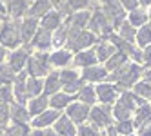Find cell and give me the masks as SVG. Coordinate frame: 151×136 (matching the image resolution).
I'll return each instance as SVG.
<instances>
[{
	"mask_svg": "<svg viewBox=\"0 0 151 136\" xmlns=\"http://www.w3.org/2000/svg\"><path fill=\"white\" fill-rule=\"evenodd\" d=\"M133 89H135V95H138L142 100H151V83L149 82L140 80L133 85Z\"/></svg>",
	"mask_w": 151,
	"mask_h": 136,
	"instance_id": "37",
	"label": "cell"
},
{
	"mask_svg": "<svg viewBox=\"0 0 151 136\" xmlns=\"http://www.w3.org/2000/svg\"><path fill=\"white\" fill-rule=\"evenodd\" d=\"M140 76H142V67L135 62H126L120 69H116V73H113L109 76V80L115 82V85L118 89H124L129 85H135Z\"/></svg>",
	"mask_w": 151,
	"mask_h": 136,
	"instance_id": "2",
	"label": "cell"
},
{
	"mask_svg": "<svg viewBox=\"0 0 151 136\" xmlns=\"http://www.w3.org/2000/svg\"><path fill=\"white\" fill-rule=\"evenodd\" d=\"M142 62H144L147 67H151V46L144 49V53H142Z\"/></svg>",
	"mask_w": 151,
	"mask_h": 136,
	"instance_id": "44",
	"label": "cell"
},
{
	"mask_svg": "<svg viewBox=\"0 0 151 136\" xmlns=\"http://www.w3.org/2000/svg\"><path fill=\"white\" fill-rule=\"evenodd\" d=\"M53 129L60 136H77V131H78V127L66 116V114H60V118L53 123Z\"/></svg>",
	"mask_w": 151,
	"mask_h": 136,
	"instance_id": "18",
	"label": "cell"
},
{
	"mask_svg": "<svg viewBox=\"0 0 151 136\" xmlns=\"http://www.w3.org/2000/svg\"><path fill=\"white\" fill-rule=\"evenodd\" d=\"M147 20H151V6H149V13H147Z\"/></svg>",
	"mask_w": 151,
	"mask_h": 136,
	"instance_id": "47",
	"label": "cell"
},
{
	"mask_svg": "<svg viewBox=\"0 0 151 136\" xmlns=\"http://www.w3.org/2000/svg\"><path fill=\"white\" fill-rule=\"evenodd\" d=\"M95 93H96V100L102 102L104 105H111L120 96V89L115 83H99L95 87Z\"/></svg>",
	"mask_w": 151,
	"mask_h": 136,
	"instance_id": "10",
	"label": "cell"
},
{
	"mask_svg": "<svg viewBox=\"0 0 151 136\" xmlns=\"http://www.w3.org/2000/svg\"><path fill=\"white\" fill-rule=\"evenodd\" d=\"M116 35L120 36L124 42H127V44L133 46V44H135V36H137V29L129 24V22H126V20H124V22L118 26V33H116Z\"/></svg>",
	"mask_w": 151,
	"mask_h": 136,
	"instance_id": "31",
	"label": "cell"
},
{
	"mask_svg": "<svg viewBox=\"0 0 151 136\" xmlns=\"http://www.w3.org/2000/svg\"><path fill=\"white\" fill-rule=\"evenodd\" d=\"M37 29H38V20L33 18V16H24L22 18V22H20V38H22V42H31L37 33Z\"/></svg>",
	"mask_w": 151,
	"mask_h": 136,
	"instance_id": "16",
	"label": "cell"
},
{
	"mask_svg": "<svg viewBox=\"0 0 151 136\" xmlns=\"http://www.w3.org/2000/svg\"><path fill=\"white\" fill-rule=\"evenodd\" d=\"M49 55L47 53H40L37 51L35 55H31L27 60V75L33 78H42L49 75Z\"/></svg>",
	"mask_w": 151,
	"mask_h": 136,
	"instance_id": "5",
	"label": "cell"
},
{
	"mask_svg": "<svg viewBox=\"0 0 151 136\" xmlns=\"http://www.w3.org/2000/svg\"><path fill=\"white\" fill-rule=\"evenodd\" d=\"M115 129H116L118 136H127V134H133V131H135V123H133V120L116 122V123H115Z\"/></svg>",
	"mask_w": 151,
	"mask_h": 136,
	"instance_id": "38",
	"label": "cell"
},
{
	"mask_svg": "<svg viewBox=\"0 0 151 136\" xmlns=\"http://www.w3.org/2000/svg\"><path fill=\"white\" fill-rule=\"evenodd\" d=\"M96 53L95 49H86V51H78L73 58V64L78 66V67H91V66H96Z\"/></svg>",
	"mask_w": 151,
	"mask_h": 136,
	"instance_id": "20",
	"label": "cell"
},
{
	"mask_svg": "<svg viewBox=\"0 0 151 136\" xmlns=\"http://www.w3.org/2000/svg\"><path fill=\"white\" fill-rule=\"evenodd\" d=\"M88 26L91 27V33L96 35V36H109L111 31H113V29H111V24H109V20L106 18V15L100 11V9L91 15Z\"/></svg>",
	"mask_w": 151,
	"mask_h": 136,
	"instance_id": "9",
	"label": "cell"
},
{
	"mask_svg": "<svg viewBox=\"0 0 151 136\" xmlns=\"http://www.w3.org/2000/svg\"><path fill=\"white\" fill-rule=\"evenodd\" d=\"M89 111L91 107L88 105V103H82V102H71L69 105L66 107V116L77 125V127H80L82 123H86L89 120Z\"/></svg>",
	"mask_w": 151,
	"mask_h": 136,
	"instance_id": "7",
	"label": "cell"
},
{
	"mask_svg": "<svg viewBox=\"0 0 151 136\" xmlns=\"http://www.w3.org/2000/svg\"><path fill=\"white\" fill-rule=\"evenodd\" d=\"M135 46L137 47H149L151 46V26H142L137 29V36H135Z\"/></svg>",
	"mask_w": 151,
	"mask_h": 136,
	"instance_id": "30",
	"label": "cell"
},
{
	"mask_svg": "<svg viewBox=\"0 0 151 136\" xmlns=\"http://www.w3.org/2000/svg\"><path fill=\"white\" fill-rule=\"evenodd\" d=\"M89 18H91V13L88 11H78V13H73L69 15L68 22L64 24L69 31H80V29H86V26L89 24Z\"/></svg>",
	"mask_w": 151,
	"mask_h": 136,
	"instance_id": "17",
	"label": "cell"
},
{
	"mask_svg": "<svg viewBox=\"0 0 151 136\" xmlns=\"http://www.w3.org/2000/svg\"><path fill=\"white\" fill-rule=\"evenodd\" d=\"M31 44H33V47L37 51L46 53L49 47H53V33H51V31H47V29L38 27L37 33H35V36H33V40H31Z\"/></svg>",
	"mask_w": 151,
	"mask_h": 136,
	"instance_id": "14",
	"label": "cell"
},
{
	"mask_svg": "<svg viewBox=\"0 0 151 136\" xmlns=\"http://www.w3.org/2000/svg\"><path fill=\"white\" fill-rule=\"evenodd\" d=\"M0 2H2V0H0Z\"/></svg>",
	"mask_w": 151,
	"mask_h": 136,
	"instance_id": "49",
	"label": "cell"
},
{
	"mask_svg": "<svg viewBox=\"0 0 151 136\" xmlns=\"http://www.w3.org/2000/svg\"><path fill=\"white\" fill-rule=\"evenodd\" d=\"M111 105H95L89 111V123L95 125L96 129H107L113 125V113Z\"/></svg>",
	"mask_w": 151,
	"mask_h": 136,
	"instance_id": "6",
	"label": "cell"
},
{
	"mask_svg": "<svg viewBox=\"0 0 151 136\" xmlns=\"http://www.w3.org/2000/svg\"><path fill=\"white\" fill-rule=\"evenodd\" d=\"M109 73L106 71V67L102 66H91V67H86L82 73V80L86 82H104L107 78Z\"/></svg>",
	"mask_w": 151,
	"mask_h": 136,
	"instance_id": "23",
	"label": "cell"
},
{
	"mask_svg": "<svg viewBox=\"0 0 151 136\" xmlns=\"http://www.w3.org/2000/svg\"><path fill=\"white\" fill-rule=\"evenodd\" d=\"M7 15H11L13 20H18L27 15L29 11V0H6Z\"/></svg>",
	"mask_w": 151,
	"mask_h": 136,
	"instance_id": "15",
	"label": "cell"
},
{
	"mask_svg": "<svg viewBox=\"0 0 151 136\" xmlns=\"http://www.w3.org/2000/svg\"><path fill=\"white\" fill-rule=\"evenodd\" d=\"M147 122H151V103L149 102L142 103V105H138L137 111H135V114H133V123H135L137 129H140Z\"/></svg>",
	"mask_w": 151,
	"mask_h": 136,
	"instance_id": "25",
	"label": "cell"
},
{
	"mask_svg": "<svg viewBox=\"0 0 151 136\" xmlns=\"http://www.w3.org/2000/svg\"><path fill=\"white\" fill-rule=\"evenodd\" d=\"M62 26V15L58 11H49L47 15H44L40 18V27L42 29H47V31H57Z\"/></svg>",
	"mask_w": 151,
	"mask_h": 136,
	"instance_id": "26",
	"label": "cell"
},
{
	"mask_svg": "<svg viewBox=\"0 0 151 136\" xmlns=\"http://www.w3.org/2000/svg\"><path fill=\"white\" fill-rule=\"evenodd\" d=\"M77 98H78V102H82V103H88V105H93V103L96 102V93H95V87L93 85H82L80 89H78V93H77Z\"/></svg>",
	"mask_w": 151,
	"mask_h": 136,
	"instance_id": "32",
	"label": "cell"
},
{
	"mask_svg": "<svg viewBox=\"0 0 151 136\" xmlns=\"http://www.w3.org/2000/svg\"><path fill=\"white\" fill-rule=\"evenodd\" d=\"M138 4L146 7V6H151V0H138Z\"/></svg>",
	"mask_w": 151,
	"mask_h": 136,
	"instance_id": "46",
	"label": "cell"
},
{
	"mask_svg": "<svg viewBox=\"0 0 151 136\" xmlns=\"http://www.w3.org/2000/svg\"><path fill=\"white\" fill-rule=\"evenodd\" d=\"M127 62V55H124V53H120V51H116V53L106 62V71L107 73H111V71H116V69H120L124 64Z\"/></svg>",
	"mask_w": 151,
	"mask_h": 136,
	"instance_id": "35",
	"label": "cell"
},
{
	"mask_svg": "<svg viewBox=\"0 0 151 136\" xmlns=\"http://www.w3.org/2000/svg\"><path fill=\"white\" fill-rule=\"evenodd\" d=\"M31 136H60L53 127L49 129H35V131H31Z\"/></svg>",
	"mask_w": 151,
	"mask_h": 136,
	"instance_id": "42",
	"label": "cell"
},
{
	"mask_svg": "<svg viewBox=\"0 0 151 136\" xmlns=\"http://www.w3.org/2000/svg\"><path fill=\"white\" fill-rule=\"evenodd\" d=\"M95 53H96V60H100V62H107L115 53H116V47L111 44L109 40L107 42H99L95 47Z\"/></svg>",
	"mask_w": 151,
	"mask_h": 136,
	"instance_id": "28",
	"label": "cell"
},
{
	"mask_svg": "<svg viewBox=\"0 0 151 136\" xmlns=\"http://www.w3.org/2000/svg\"><path fill=\"white\" fill-rule=\"evenodd\" d=\"M49 107V98L47 96H37V98H31L27 102V113L29 116H38L40 113H44Z\"/></svg>",
	"mask_w": 151,
	"mask_h": 136,
	"instance_id": "27",
	"label": "cell"
},
{
	"mask_svg": "<svg viewBox=\"0 0 151 136\" xmlns=\"http://www.w3.org/2000/svg\"><path fill=\"white\" fill-rule=\"evenodd\" d=\"M82 82H84L82 76L75 69H64V71H60V83H62L64 93H68V95L73 96L75 93H78V89L84 85Z\"/></svg>",
	"mask_w": 151,
	"mask_h": 136,
	"instance_id": "8",
	"label": "cell"
},
{
	"mask_svg": "<svg viewBox=\"0 0 151 136\" xmlns=\"http://www.w3.org/2000/svg\"><path fill=\"white\" fill-rule=\"evenodd\" d=\"M51 0H33V4H29V11L27 16H33V18H42L44 15H47L51 11Z\"/></svg>",
	"mask_w": 151,
	"mask_h": 136,
	"instance_id": "24",
	"label": "cell"
},
{
	"mask_svg": "<svg viewBox=\"0 0 151 136\" xmlns=\"http://www.w3.org/2000/svg\"><path fill=\"white\" fill-rule=\"evenodd\" d=\"M27 73H18L15 76V87H13V96L17 100V103H24L29 100V95H27Z\"/></svg>",
	"mask_w": 151,
	"mask_h": 136,
	"instance_id": "13",
	"label": "cell"
},
{
	"mask_svg": "<svg viewBox=\"0 0 151 136\" xmlns=\"http://www.w3.org/2000/svg\"><path fill=\"white\" fill-rule=\"evenodd\" d=\"M60 118V111H55V109H46L44 113H40L38 116H33L29 122V127L31 129H49L53 127V123Z\"/></svg>",
	"mask_w": 151,
	"mask_h": 136,
	"instance_id": "11",
	"label": "cell"
},
{
	"mask_svg": "<svg viewBox=\"0 0 151 136\" xmlns=\"http://www.w3.org/2000/svg\"><path fill=\"white\" fill-rule=\"evenodd\" d=\"M66 2H68L71 11H73V9H75V11H80V9L84 11L86 7L91 6V0H66Z\"/></svg>",
	"mask_w": 151,
	"mask_h": 136,
	"instance_id": "41",
	"label": "cell"
},
{
	"mask_svg": "<svg viewBox=\"0 0 151 136\" xmlns=\"http://www.w3.org/2000/svg\"><path fill=\"white\" fill-rule=\"evenodd\" d=\"M9 120H13L17 123H29L31 116L27 113V107H24L22 103H11L9 105Z\"/></svg>",
	"mask_w": 151,
	"mask_h": 136,
	"instance_id": "21",
	"label": "cell"
},
{
	"mask_svg": "<svg viewBox=\"0 0 151 136\" xmlns=\"http://www.w3.org/2000/svg\"><path fill=\"white\" fill-rule=\"evenodd\" d=\"M13 87L9 85H0V103L2 105H11L13 103Z\"/></svg>",
	"mask_w": 151,
	"mask_h": 136,
	"instance_id": "40",
	"label": "cell"
},
{
	"mask_svg": "<svg viewBox=\"0 0 151 136\" xmlns=\"http://www.w3.org/2000/svg\"><path fill=\"white\" fill-rule=\"evenodd\" d=\"M71 102H73V96L68 95V93H57V95L49 96V105H51V109H55V111L66 109Z\"/></svg>",
	"mask_w": 151,
	"mask_h": 136,
	"instance_id": "29",
	"label": "cell"
},
{
	"mask_svg": "<svg viewBox=\"0 0 151 136\" xmlns=\"http://www.w3.org/2000/svg\"><path fill=\"white\" fill-rule=\"evenodd\" d=\"M142 103H146L142 98H140L138 95H135V93L131 91H126L122 93L120 96H118V102H115V107H113V118L116 122H124V120H133V114L137 111L138 105H142Z\"/></svg>",
	"mask_w": 151,
	"mask_h": 136,
	"instance_id": "1",
	"label": "cell"
},
{
	"mask_svg": "<svg viewBox=\"0 0 151 136\" xmlns=\"http://www.w3.org/2000/svg\"><path fill=\"white\" fill-rule=\"evenodd\" d=\"M27 60H29V49L27 47H17V49L11 51V55H9L7 66L11 67L15 73H20L27 66Z\"/></svg>",
	"mask_w": 151,
	"mask_h": 136,
	"instance_id": "12",
	"label": "cell"
},
{
	"mask_svg": "<svg viewBox=\"0 0 151 136\" xmlns=\"http://www.w3.org/2000/svg\"><path fill=\"white\" fill-rule=\"evenodd\" d=\"M118 2L122 9H129V11H135L138 7V0H118Z\"/></svg>",
	"mask_w": 151,
	"mask_h": 136,
	"instance_id": "43",
	"label": "cell"
},
{
	"mask_svg": "<svg viewBox=\"0 0 151 136\" xmlns=\"http://www.w3.org/2000/svg\"><path fill=\"white\" fill-rule=\"evenodd\" d=\"M42 93H44V80L27 76V95H29V100L40 96Z\"/></svg>",
	"mask_w": 151,
	"mask_h": 136,
	"instance_id": "34",
	"label": "cell"
},
{
	"mask_svg": "<svg viewBox=\"0 0 151 136\" xmlns=\"http://www.w3.org/2000/svg\"><path fill=\"white\" fill-rule=\"evenodd\" d=\"M20 22L18 20H6L0 27V46L7 49H17L20 46Z\"/></svg>",
	"mask_w": 151,
	"mask_h": 136,
	"instance_id": "3",
	"label": "cell"
},
{
	"mask_svg": "<svg viewBox=\"0 0 151 136\" xmlns=\"http://www.w3.org/2000/svg\"><path fill=\"white\" fill-rule=\"evenodd\" d=\"M31 129L29 123H17L13 122L11 125L6 127V136H31Z\"/></svg>",
	"mask_w": 151,
	"mask_h": 136,
	"instance_id": "33",
	"label": "cell"
},
{
	"mask_svg": "<svg viewBox=\"0 0 151 136\" xmlns=\"http://www.w3.org/2000/svg\"><path fill=\"white\" fill-rule=\"evenodd\" d=\"M73 62V55L69 49H57L49 55V64L55 67H66Z\"/></svg>",
	"mask_w": 151,
	"mask_h": 136,
	"instance_id": "22",
	"label": "cell"
},
{
	"mask_svg": "<svg viewBox=\"0 0 151 136\" xmlns=\"http://www.w3.org/2000/svg\"><path fill=\"white\" fill-rule=\"evenodd\" d=\"M99 36L93 35L91 31H86V29H80V31H69L68 35V46H69V51H86V49H91L93 44H96Z\"/></svg>",
	"mask_w": 151,
	"mask_h": 136,
	"instance_id": "4",
	"label": "cell"
},
{
	"mask_svg": "<svg viewBox=\"0 0 151 136\" xmlns=\"http://www.w3.org/2000/svg\"><path fill=\"white\" fill-rule=\"evenodd\" d=\"M129 24H131L135 29L137 27H142L147 24V13L144 11V9H135V11H131V15H129Z\"/></svg>",
	"mask_w": 151,
	"mask_h": 136,
	"instance_id": "36",
	"label": "cell"
},
{
	"mask_svg": "<svg viewBox=\"0 0 151 136\" xmlns=\"http://www.w3.org/2000/svg\"><path fill=\"white\" fill-rule=\"evenodd\" d=\"M4 58H6V47L0 46V66L4 64Z\"/></svg>",
	"mask_w": 151,
	"mask_h": 136,
	"instance_id": "45",
	"label": "cell"
},
{
	"mask_svg": "<svg viewBox=\"0 0 151 136\" xmlns=\"http://www.w3.org/2000/svg\"><path fill=\"white\" fill-rule=\"evenodd\" d=\"M102 134V131L100 129H96L95 125H91V123H82L80 127H78V131H77V136H100Z\"/></svg>",
	"mask_w": 151,
	"mask_h": 136,
	"instance_id": "39",
	"label": "cell"
},
{
	"mask_svg": "<svg viewBox=\"0 0 151 136\" xmlns=\"http://www.w3.org/2000/svg\"><path fill=\"white\" fill-rule=\"evenodd\" d=\"M62 89V83H60V71H51L49 75L46 76L44 80V93H46V96H53V95H57V93H60Z\"/></svg>",
	"mask_w": 151,
	"mask_h": 136,
	"instance_id": "19",
	"label": "cell"
},
{
	"mask_svg": "<svg viewBox=\"0 0 151 136\" xmlns=\"http://www.w3.org/2000/svg\"><path fill=\"white\" fill-rule=\"evenodd\" d=\"M127 136H137V134H135V132H133V134H127Z\"/></svg>",
	"mask_w": 151,
	"mask_h": 136,
	"instance_id": "48",
	"label": "cell"
}]
</instances>
